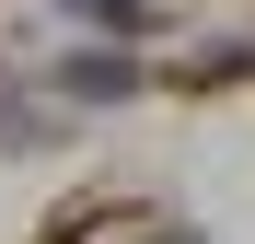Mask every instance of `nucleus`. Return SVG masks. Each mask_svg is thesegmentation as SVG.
<instances>
[{
  "label": "nucleus",
  "instance_id": "2",
  "mask_svg": "<svg viewBox=\"0 0 255 244\" xmlns=\"http://www.w3.org/2000/svg\"><path fill=\"white\" fill-rule=\"evenodd\" d=\"M70 23H105V35H139L151 12H139V0H70Z\"/></svg>",
  "mask_w": 255,
  "mask_h": 244
},
{
  "label": "nucleus",
  "instance_id": "1",
  "mask_svg": "<svg viewBox=\"0 0 255 244\" xmlns=\"http://www.w3.org/2000/svg\"><path fill=\"white\" fill-rule=\"evenodd\" d=\"M47 81H58V93H81V105H128V93H139V58H116V47H81V58H58Z\"/></svg>",
  "mask_w": 255,
  "mask_h": 244
},
{
  "label": "nucleus",
  "instance_id": "3",
  "mask_svg": "<svg viewBox=\"0 0 255 244\" xmlns=\"http://www.w3.org/2000/svg\"><path fill=\"white\" fill-rule=\"evenodd\" d=\"M162 244H174V233H162Z\"/></svg>",
  "mask_w": 255,
  "mask_h": 244
}]
</instances>
